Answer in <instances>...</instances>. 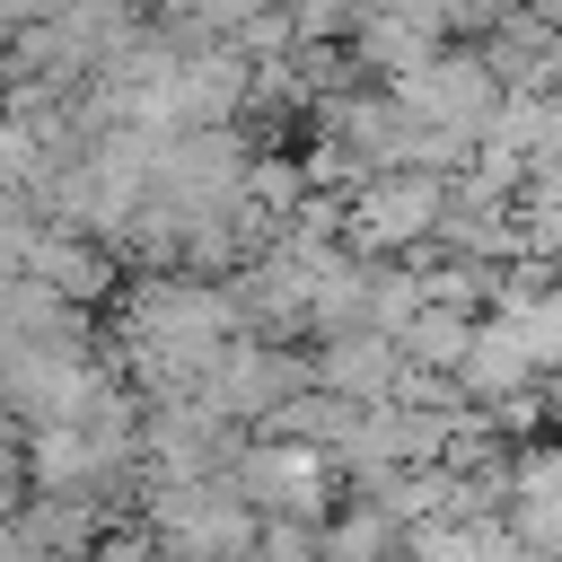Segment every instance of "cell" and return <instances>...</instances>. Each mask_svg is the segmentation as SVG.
Listing matches in <instances>:
<instances>
[{
	"label": "cell",
	"instance_id": "5b68a950",
	"mask_svg": "<svg viewBox=\"0 0 562 562\" xmlns=\"http://www.w3.org/2000/svg\"><path fill=\"white\" fill-rule=\"evenodd\" d=\"M518 386H536V360H527L518 325H509V316H474V342H465V360H457V395L483 413V404H501V395H518Z\"/></svg>",
	"mask_w": 562,
	"mask_h": 562
},
{
	"label": "cell",
	"instance_id": "277c9868",
	"mask_svg": "<svg viewBox=\"0 0 562 562\" xmlns=\"http://www.w3.org/2000/svg\"><path fill=\"white\" fill-rule=\"evenodd\" d=\"M439 44H448V35H430V26L395 18V9H360V18H351V35H342V61H351L360 79L395 88V79H404V70H422Z\"/></svg>",
	"mask_w": 562,
	"mask_h": 562
},
{
	"label": "cell",
	"instance_id": "7a4b0ae2",
	"mask_svg": "<svg viewBox=\"0 0 562 562\" xmlns=\"http://www.w3.org/2000/svg\"><path fill=\"white\" fill-rule=\"evenodd\" d=\"M395 105L422 114V123H448V132L483 140V123L501 114V79H492V61H483L474 44H439L422 70L395 79Z\"/></svg>",
	"mask_w": 562,
	"mask_h": 562
},
{
	"label": "cell",
	"instance_id": "ba28073f",
	"mask_svg": "<svg viewBox=\"0 0 562 562\" xmlns=\"http://www.w3.org/2000/svg\"><path fill=\"white\" fill-rule=\"evenodd\" d=\"M281 9H290V35L299 44H342L351 18H360V0H281Z\"/></svg>",
	"mask_w": 562,
	"mask_h": 562
},
{
	"label": "cell",
	"instance_id": "52a82bcc",
	"mask_svg": "<svg viewBox=\"0 0 562 562\" xmlns=\"http://www.w3.org/2000/svg\"><path fill=\"white\" fill-rule=\"evenodd\" d=\"M465 342H474V316H465V307H430V299H422V307L395 325V351H404V369H430V378H457Z\"/></svg>",
	"mask_w": 562,
	"mask_h": 562
},
{
	"label": "cell",
	"instance_id": "8992f818",
	"mask_svg": "<svg viewBox=\"0 0 562 562\" xmlns=\"http://www.w3.org/2000/svg\"><path fill=\"white\" fill-rule=\"evenodd\" d=\"M483 140L509 149V158H527V176H536L562 149V97L553 88H501V114L483 123Z\"/></svg>",
	"mask_w": 562,
	"mask_h": 562
},
{
	"label": "cell",
	"instance_id": "6da1fadb",
	"mask_svg": "<svg viewBox=\"0 0 562 562\" xmlns=\"http://www.w3.org/2000/svg\"><path fill=\"white\" fill-rule=\"evenodd\" d=\"M448 211V176H413V167H378L360 176L351 193H334V220H342V246L351 255H422L430 228Z\"/></svg>",
	"mask_w": 562,
	"mask_h": 562
},
{
	"label": "cell",
	"instance_id": "3957f363",
	"mask_svg": "<svg viewBox=\"0 0 562 562\" xmlns=\"http://www.w3.org/2000/svg\"><path fill=\"white\" fill-rule=\"evenodd\" d=\"M307 386H325V395H342V404H395L404 351H395V334L334 325V334H316V351H307Z\"/></svg>",
	"mask_w": 562,
	"mask_h": 562
},
{
	"label": "cell",
	"instance_id": "9c48e42d",
	"mask_svg": "<svg viewBox=\"0 0 562 562\" xmlns=\"http://www.w3.org/2000/svg\"><path fill=\"white\" fill-rule=\"evenodd\" d=\"M536 88H553V97H562V26H553V44H544V70H536Z\"/></svg>",
	"mask_w": 562,
	"mask_h": 562
}]
</instances>
